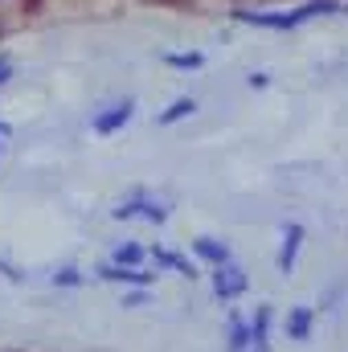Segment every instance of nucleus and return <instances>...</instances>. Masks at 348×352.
Returning <instances> with one entry per match:
<instances>
[{
	"label": "nucleus",
	"instance_id": "nucleus-1",
	"mask_svg": "<svg viewBox=\"0 0 348 352\" xmlns=\"http://www.w3.org/2000/svg\"><path fill=\"white\" fill-rule=\"evenodd\" d=\"M332 8H336L332 0H312V4H303V8H295V12H238V21L262 25V29H291V25L312 21L316 12H332Z\"/></svg>",
	"mask_w": 348,
	"mask_h": 352
},
{
	"label": "nucleus",
	"instance_id": "nucleus-2",
	"mask_svg": "<svg viewBox=\"0 0 348 352\" xmlns=\"http://www.w3.org/2000/svg\"><path fill=\"white\" fill-rule=\"evenodd\" d=\"M213 291H217L221 299L242 295V291H246V274H242V266H234V263L217 266V270H213Z\"/></svg>",
	"mask_w": 348,
	"mask_h": 352
},
{
	"label": "nucleus",
	"instance_id": "nucleus-3",
	"mask_svg": "<svg viewBox=\"0 0 348 352\" xmlns=\"http://www.w3.org/2000/svg\"><path fill=\"white\" fill-rule=\"evenodd\" d=\"M299 242H303V226H287L283 230V250H279V270L283 274H291L295 254H299Z\"/></svg>",
	"mask_w": 348,
	"mask_h": 352
},
{
	"label": "nucleus",
	"instance_id": "nucleus-4",
	"mask_svg": "<svg viewBox=\"0 0 348 352\" xmlns=\"http://www.w3.org/2000/svg\"><path fill=\"white\" fill-rule=\"evenodd\" d=\"M115 217H119V221H127V217H148V221H156V226H160L168 213H164L160 205H152V201H127V205H119V209H115Z\"/></svg>",
	"mask_w": 348,
	"mask_h": 352
},
{
	"label": "nucleus",
	"instance_id": "nucleus-5",
	"mask_svg": "<svg viewBox=\"0 0 348 352\" xmlns=\"http://www.w3.org/2000/svg\"><path fill=\"white\" fill-rule=\"evenodd\" d=\"M131 111H135V102H131V98H127V102H115L107 115H98V119H94V131H102V135H107V131L123 127V123L131 119Z\"/></svg>",
	"mask_w": 348,
	"mask_h": 352
},
{
	"label": "nucleus",
	"instance_id": "nucleus-6",
	"mask_svg": "<svg viewBox=\"0 0 348 352\" xmlns=\"http://www.w3.org/2000/svg\"><path fill=\"white\" fill-rule=\"evenodd\" d=\"M307 332H312V311H307V307H295V311L287 316V336H291V340H307Z\"/></svg>",
	"mask_w": 348,
	"mask_h": 352
},
{
	"label": "nucleus",
	"instance_id": "nucleus-7",
	"mask_svg": "<svg viewBox=\"0 0 348 352\" xmlns=\"http://www.w3.org/2000/svg\"><path fill=\"white\" fill-rule=\"evenodd\" d=\"M193 250H197L201 258H209V263H213V266L230 263V250H226V246H217L213 238H201V242H193Z\"/></svg>",
	"mask_w": 348,
	"mask_h": 352
},
{
	"label": "nucleus",
	"instance_id": "nucleus-8",
	"mask_svg": "<svg viewBox=\"0 0 348 352\" xmlns=\"http://www.w3.org/2000/svg\"><path fill=\"white\" fill-rule=\"evenodd\" d=\"M193 111H197V102H193V98H176V102L160 115V119H156V123H176V119H184V115H193Z\"/></svg>",
	"mask_w": 348,
	"mask_h": 352
},
{
	"label": "nucleus",
	"instance_id": "nucleus-9",
	"mask_svg": "<svg viewBox=\"0 0 348 352\" xmlns=\"http://www.w3.org/2000/svg\"><path fill=\"white\" fill-rule=\"evenodd\" d=\"M102 278H111V283H148L144 270H123V266H107Z\"/></svg>",
	"mask_w": 348,
	"mask_h": 352
},
{
	"label": "nucleus",
	"instance_id": "nucleus-10",
	"mask_svg": "<svg viewBox=\"0 0 348 352\" xmlns=\"http://www.w3.org/2000/svg\"><path fill=\"white\" fill-rule=\"evenodd\" d=\"M156 263H160V266H173V270H180V274H193V266L184 263V258H176V254H168V250H156Z\"/></svg>",
	"mask_w": 348,
	"mask_h": 352
},
{
	"label": "nucleus",
	"instance_id": "nucleus-11",
	"mask_svg": "<svg viewBox=\"0 0 348 352\" xmlns=\"http://www.w3.org/2000/svg\"><path fill=\"white\" fill-rule=\"evenodd\" d=\"M140 258H144V250H140V246H119V250H115V263H119V266L140 263Z\"/></svg>",
	"mask_w": 348,
	"mask_h": 352
},
{
	"label": "nucleus",
	"instance_id": "nucleus-12",
	"mask_svg": "<svg viewBox=\"0 0 348 352\" xmlns=\"http://www.w3.org/2000/svg\"><path fill=\"white\" fill-rule=\"evenodd\" d=\"M176 66H201V54H180V58H173Z\"/></svg>",
	"mask_w": 348,
	"mask_h": 352
},
{
	"label": "nucleus",
	"instance_id": "nucleus-13",
	"mask_svg": "<svg viewBox=\"0 0 348 352\" xmlns=\"http://www.w3.org/2000/svg\"><path fill=\"white\" fill-rule=\"evenodd\" d=\"M8 74H12V62H8V58L0 54V87H4V78H8Z\"/></svg>",
	"mask_w": 348,
	"mask_h": 352
},
{
	"label": "nucleus",
	"instance_id": "nucleus-14",
	"mask_svg": "<svg viewBox=\"0 0 348 352\" xmlns=\"http://www.w3.org/2000/svg\"><path fill=\"white\" fill-rule=\"evenodd\" d=\"M0 135H8V127H4V123H0Z\"/></svg>",
	"mask_w": 348,
	"mask_h": 352
}]
</instances>
